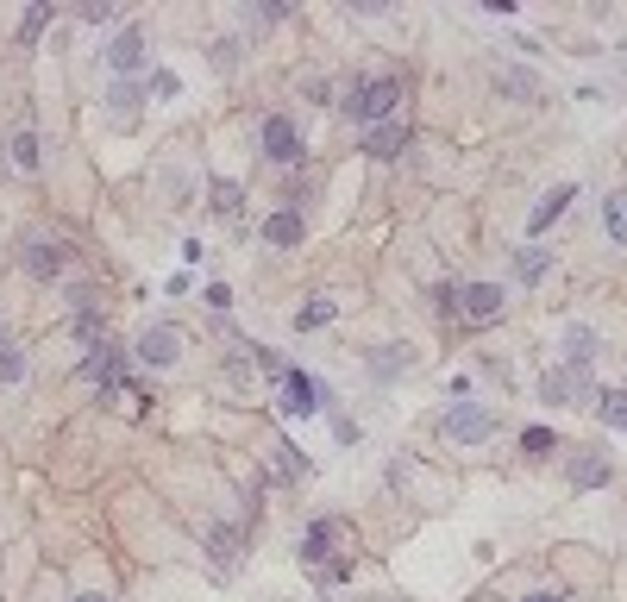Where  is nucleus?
<instances>
[{"instance_id":"f257e3e1","label":"nucleus","mask_w":627,"mask_h":602,"mask_svg":"<svg viewBox=\"0 0 627 602\" xmlns=\"http://www.w3.org/2000/svg\"><path fill=\"white\" fill-rule=\"evenodd\" d=\"M345 120L352 126H389V120H402V82L396 76H370V82H352L345 88Z\"/></svg>"},{"instance_id":"f03ea898","label":"nucleus","mask_w":627,"mask_h":602,"mask_svg":"<svg viewBox=\"0 0 627 602\" xmlns=\"http://www.w3.org/2000/svg\"><path fill=\"white\" fill-rule=\"evenodd\" d=\"M182 352H189V339H182V327H170V320H157V327H145L132 339V358L145 370H176Z\"/></svg>"},{"instance_id":"7ed1b4c3","label":"nucleus","mask_w":627,"mask_h":602,"mask_svg":"<svg viewBox=\"0 0 627 602\" xmlns=\"http://www.w3.org/2000/svg\"><path fill=\"white\" fill-rule=\"evenodd\" d=\"M596 396H602V389H596V377H590V370H546V377H540V402H552V408H596Z\"/></svg>"},{"instance_id":"20e7f679","label":"nucleus","mask_w":627,"mask_h":602,"mask_svg":"<svg viewBox=\"0 0 627 602\" xmlns=\"http://www.w3.org/2000/svg\"><path fill=\"white\" fill-rule=\"evenodd\" d=\"M439 433H446L452 446H483V439L496 433V414L483 402H452L446 414H439Z\"/></svg>"},{"instance_id":"39448f33","label":"nucleus","mask_w":627,"mask_h":602,"mask_svg":"<svg viewBox=\"0 0 627 602\" xmlns=\"http://www.w3.org/2000/svg\"><path fill=\"white\" fill-rule=\"evenodd\" d=\"M107 69H113V82H138V76H151V44H145V26H126L120 38L107 44Z\"/></svg>"},{"instance_id":"423d86ee","label":"nucleus","mask_w":627,"mask_h":602,"mask_svg":"<svg viewBox=\"0 0 627 602\" xmlns=\"http://www.w3.org/2000/svg\"><path fill=\"white\" fill-rule=\"evenodd\" d=\"M502 308H508L502 283H464L458 289V320H464V327H496Z\"/></svg>"},{"instance_id":"0eeeda50","label":"nucleus","mask_w":627,"mask_h":602,"mask_svg":"<svg viewBox=\"0 0 627 602\" xmlns=\"http://www.w3.org/2000/svg\"><path fill=\"white\" fill-rule=\"evenodd\" d=\"M258 145H264V157H270V164H301V126L289 120V113H264Z\"/></svg>"},{"instance_id":"6e6552de","label":"nucleus","mask_w":627,"mask_h":602,"mask_svg":"<svg viewBox=\"0 0 627 602\" xmlns=\"http://www.w3.org/2000/svg\"><path fill=\"white\" fill-rule=\"evenodd\" d=\"M327 402H333V396H327V389H320V383L308 377V370H289V377H283V414H295V421L320 414Z\"/></svg>"},{"instance_id":"1a4fd4ad","label":"nucleus","mask_w":627,"mask_h":602,"mask_svg":"<svg viewBox=\"0 0 627 602\" xmlns=\"http://www.w3.org/2000/svg\"><path fill=\"white\" fill-rule=\"evenodd\" d=\"M559 352H565V370H590L596 352H602V339H596L590 320H571V327L559 333Z\"/></svg>"},{"instance_id":"9d476101","label":"nucleus","mask_w":627,"mask_h":602,"mask_svg":"<svg viewBox=\"0 0 627 602\" xmlns=\"http://www.w3.org/2000/svg\"><path fill=\"white\" fill-rule=\"evenodd\" d=\"M571 201H577V182H559V189H546V195H540V207L527 214V233L540 239L552 220H565V207H571Z\"/></svg>"},{"instance_id":"9b49d317","label":"nucleus","mask_w":627,"mask_h":602,"mask_svg":"<svg viewBox=\"0 0 627 602\" xmlns=\"http://www.w3.org/2000/svg\"><path fill=\"white\" fill-rule=\"evenodd\" d=\"M301 239H308V220H301L295 207H276V214L264 220V245H276V251H295Z\"/></svg>"},{"instance_id":"f8f14e48","label":"nucleus","mask_w":627,"mask_h":602,"mask_svg":"<svg viewBox=\"0 0 627 602\" xmlns=\"http://www.w3.org/2000/svg\"><path fill=\"white\" fill-rule=\"evenodd\" d=\"M364 151L377 157V164H389V157H402V151H408V126H402V120H389V126H370V132H364Z\"/></svg>"},{"instance_id":"ddd939ff","label":"nucleus","mask_w":627,"mask_h":602,"mask_svg":"<svg viewBox=\"0 0 627 602\" xmlns=\"http://www.w3.org/2000/svg\"><path fill=\"white\" fill-rule=\"evenodd\" d=\"M571 483H577V490H602V483H609V458H602V452H571Z\"/></svg>"},{"instance_id":"4468645a","label":"nucleus","mask_w":627,"mask_h":602,"mask_svg":"<svg viewBox=\"0 0 627 602\" xmlns=\"http://www.w3.org/2000/svg\"><path fill=\"white\" fill-rule=\"evenodd\" d=\"M26 270L44 276V283H51V276H63V245H57V239H32V245H26Z\"/></svg>"},{"instance_id":"2eb2a0df","label":"nucleus","mask_w":627,"mask_h":602,"mask_svg":"<svg viewBox=\"0 0 627 602\" xmlns=\"http://www.w3.org/2000/svg\"><path fill=\"white\" fill-rule=\"evenodd\" d=\"M82 377H88V383H101V389H113V383H120V352H113V345L101 339V345H95V358H82Z\"/></svg>"},{"instance_id":"dca6fc26","label":"nucleus","mask_w":627,"mask_h":602,"mask_svg":"<svg viewBox=\"0 0 627 602\" xmlns=\"http://www.w3.org/2000/svg\"><path fill=\"white\" fill-rule=\"evenodd\" d=\"M138 101H145V88H138V82H113V88H107L113 126H132V120H138Z\"/></svg>"},{"instance_id":"f3484780","label":"nucleus","mask_w":627,"mask_h":602,"mask_svg":"<svg viewBox=\"0 0 627 602\" xmlns=\"http://www.w3.org/2000/svg\"><path fill=\"white\" fill-rule=\"evenodd\" d=\"M602 233H609V245H621V251H627V189L602 201Z\"/></svg>"},{"instance_id":"a211bd4d","label":"nucleus","mask_w":627,"mask_h":602,"mask_svg":"<svg viewBox=\"0 0 627 602\" xmlns=\"http://www.w3.org/2000/svg\"><path fill=\"white\" fill-rule=\"evenodd\" d=\"M333 320H339V301H327V295H320V301H308V308H301V314H295V333H314V327H333Z\"/></svg>"},{"instance_id":"6ab92c4d","label":"nucleus","mask_w":627,"mask_h":602,"mask_svg":"<svg viewBox=\"0 0 627 602\" xmlns=\"http://www.w3.org/2000/svg\"><path fill=\"white\" fill-rule=\"evenodd\" d=\"M596 414H602L615 433H627V389H602V396H596Z\"/></svg>"},{"instance_id":"aec40b11","label":"nucleus","mask_w":627,"mask_h":602,"mask_svg":"<svg viewBox=\"0 0 627 602\" xmlns=\"http://www.w3.org/2000/svg\"><path fill=\"white\" fill-rule=\"evenodd\" d=\"M51 19H57V7H51V0H32V7H26V19H19V44H32L44 26H51Z\"/></svg>"},{"instance_id":"412c9836","label":"nucleus","mask_w":627,"mask_h":602,"mask_svg":"<svg viewBox=\"0 0 627 602\" xmlns=\"http://www.w3.org/2000/svg\"><path fill=\"white\" fill-rule=\"evenodd\" d=\"M327 540H333V527L314 521L308 534H301V559H308V565H327Z\"/></svg>"},{"instance_id":"4be33fe9","label":"nucleus","mask_w":627,"mask_h":602,"mask_svg":"<svg viewBox=\"0 0 627 602\" xmlns=\"http://www.w3.org/2000/svg\"><path fill=\"white\" fill-rule=\"evenodd\" d=\"M496 88H502V95H540V76H527V69H496Z\"/></svg>"},{"instance_id":"5701e85b","label":"nucleus","mask_w":627,"mask_h":602,"mask_svg":"<svg viewBox=\"0 0 627 602\" xmlns=\"http://www.w3.org/2000/svg\"><path fill=\"white\" fill-rule=\"evenodd\" d=\"M145 95H151V101H176V95H182V76H176V69H151V76H145Z\"/></svg>"},{"instance_id":"b1692460","label":"nucleus","mask_w":627,"mask_h":602,"mask_svg":"<svg viewBox=\"0 0 627 602\" xmlns=\"http://www.w3.org/2000/svg\"><path fill=\"white\" fill-rule=\"evenodd\" d=\"M19 383H26V352L7 345V352H0V389H19Z\"/></svg>"},{"instance_id":"393cba45","label":"nucleus","mask_w":627,"mask_h":602,"mask_svg":"<svg viewBox=\"0 0 627 602\" xmlns=\"http://www.w3.org/2000/svg\"><path fill=\"white\" fill-rule=\"evenodd\" d=\"M515 270H521V283H540V276H546V251H540V245H521Z\"/></svg>"},{"instance_id":"a878e982","label":"nucleus","mask_w":627,"mask_h":602,"mask_svg":"<svg viewBox=\"0 0 627 602\" xmlns=\"http://www.w3.org/2000/svg\"><path fill=\"white\" fill-rule=\"evenodd\" d=\"M13 164L26 170V176L38 170V138H32V132H13Z\"/></svg>"},{"instance_id":"bb28decb","label":"nucleus","mask_w":627,"mask_h":602,"mask_svg":"<svg viewBox=\"0 0 627 602\" xmlns=\"http://www.w3.org/2000/svg\"><path fill=\"white\" fill-rule=\"evenodd\" d=\"M239 201H245V195H239V182H214V214L232 220V214H239Z\"/></svg>"},{"instance_id":"cd10ccee","label":"nucleus","mask_w":627,"mask_h":602,"mask_svg":"<svg viewBox=\"0 0 627 602\" xmlns=\"http://www.w3.org/2000/svg\"><path fill=\"white\" fill-rule=\"evenodd\" d=\"M521 446H527L533 458H546V452H559V439H552L546 427H527V433H521Z\"/></svg>"},{"instance_id":"c85d7f7f","label":"nucleus","mask_w":627,"mask_h":602,"mask_svg":"<svg viewBox=\"0 0 627 602\" xmlns=\"http://www.w3.org/2000/svg\"><path fill=\"white\" fill-rule=\"evenodd\" d=\"M214 559H220V565L239 559V534H232V527H214Z\"/></svg>"},{"instance_id":"c756f323","label":"nucleus","mask_w":627,"mask_h":602,"mask_svg":"<svg viewBox=\"0 0 627 602\" xmlns=\"http://www.w3.org/2000/svg\"><path fill=\"white\" fill-rule=\"evenodd\" d=\"M76 333H82L88 345H101V320H95V308H76Z\"/></svg>"},{"instance_id":"7c9ffc66","label":"nucleus","mask_w":627,"mask_h":602,"mask_svg":"<svg viewBox=\"0 0 627 602\" xmlns=\"http://www.w3.org/2000/svg\"><path fill=\"white\" fill-rule=\"evenodd\" d=\"M82 19H88V26H107V19H113V0H82Z\"/></svg>"},{"instance_id":"2f4dec72","label":"nucleus","mask_w":627,"mask_h":602,"mask_svg":"<svg viewBox=\"0 0 627 602\" xmlns=\"http://www.w3.org/2000/svg\"><path fill=\"white\" fill-rule=\"evenodd\" d=\"M232 63H239V38H220L214 44V69H232Z\"/></svg>"},{"instance_id":"473e14b6","label":"nucleus","mask_w":627,"mask_h":602,"mask_svg":"<svg viewBox=\"0 0 627 602\" xmlns=\"http://www.w3.org/2000/svg\"><path fill=\"white\" fill-rule=\"evenodd\" d=\"M207 308L226 314V308H232V289H226V283H207Z\"/></svg>"},{"instance_id":"72a5a7b5","label":"nucleus","mask_w":627,"mask_h":602,"mask_svg":"<svg viewBox=\"0 0 627 602\" xmlns=\"http://www.w3.org/2000/svg\"><path fill=\"white\" fill-rule=\"evenodd\" d=\"M76 602H113V596H101V590H88V596H76Z\"/></svg>"},{"instance_id":"f704fd0d","label":"nucleus","mask_w":627,"mask_h":602,"mask_svg":"<svg viewBox=\"0 0 627 602\" xmlns=\"http://www.w3.org/2000/svg\"><path fill=\"white\" fill-rule=\"evenodd\" d=\"M0 352H7V314H0Z\"/></svg>"},{"instance_id":"c9c22d12","label":"nucleus","mask_w":627,"mask_h":602,"mask_svg":"<svg viewBox=\"0 0 627 602\" xmlns=\"http://www.w3.org/2000/svg\"><path fill=\"white\" fill-rule=\"evenodd\" d=\"M527 602H565V596H546V590H540V596H527Z\"/></svg>"},{"instance_id":"e433bc0d","label":"nucleus","mask_w":627,"mask_h":602,"mask_svg":"<svg viewBox=\"0 0 627 602\" xmlns=\"http://www.w3.org/2000/svg\"><path fill=\"white\" fill-rule=\"evenodd\" d=\"M621 63H627V44H621Z\"/></svg>"}]
</instances>
